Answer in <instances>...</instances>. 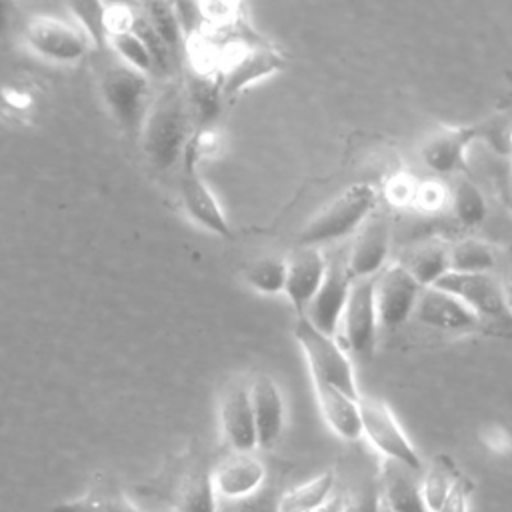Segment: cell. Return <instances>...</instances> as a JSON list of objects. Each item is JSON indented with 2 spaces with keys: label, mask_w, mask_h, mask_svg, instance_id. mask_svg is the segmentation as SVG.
Returning a JSON list of instances; mask_svg holds the SVG:
<instances>
[{
  "label": "cell",
  "mask_w": 512,
  "mask_h": 512,
  "mask_svg": "<svg viewBox=\"0 0 512 512\" xmlns=\"http://www.w3.org/2000/svg\"><path fill=\"white\" fill-rule=\"evenodd\" d=\"M194 122L180 84H168L150 104L144 114L140 132L144 154L158 170H170L182 162L184 148L194 132Z\"/></svg>",
  "instance_id": "cell-1"
},
{
  "label": "cell",
  "mask_w": 512,
  "mask_h": 512,
  "mask_svg": "<svg viewBox=\"0 0 512 512\" xmlns=\"http://www.w3.org/2000/svg\"><path fill=\"white\" fill-rule=\"evenodd\" d=\"M376 206V192L368 184H354L320 208L298 232L300 248H318L320 244L340 240L360 228Z\"/></svg>",
  "instance_id": "cell-2"
},
{
  "label": "cell",
  "mask_w": 512,
  "mask_h": 512,
  "mask_svg": "<svg viewBox=\"0 0 512 512\" xmlns=\"http://www.w3.org/2000/svg\"><path fill=\"white\" fill-rule=\"evenodd\" d=\"M434 288L456 296L488 330L498 334H512V308L506 298L504 286L490 272L462 274L446 272Z\"/></svg>",
  "instance_id": "cell-3"
},
{
  "label": "cell",
  "mask_w": 512,
  "mask_h": 512,
  "mask_svg": "<svg viewBox=\"0 0 512 512\" xmlns=\"http://www.w3.org/2000/svg\"><path fill=\"white\" fill-rule=\"evenodd\" d=\"M294 336L306 356L312 380L330 384L350 398L360 400L354 368L332 336L314 328L304 316L296 320Z\"/></svg>",
  "instance_id": "cell-4"
},
{
  "label": "cell",
  "mask_w": 512,
  "mask_h": 512,
  "mask_svg": "<svg viewBox=\"0 0 512 512\" xmlns=\"http://www.w3.org/2000/svg\"><path fill=\"white\" fill-rule=\"evenodd\" d=\"M360 424L362 436L370 440V444L390 462H396L414 472H422L424 464L414 444L398 424L392 408L380 398L360 396Z\"/></svg>",
  "instance_id": "cell-5"
},
{
  "label": "cell",
  "mask_w": 512,
  "mask_h": 512,
  "mask_svg": "<svg viewBox=\"0 0 512 512\" xmlns=\"http://www.w3.org/2000/svg\"><path fill=\"white\" fill-rule=\"evenodd\" d=\"M24 40L34 54L62 66L82 62L92 48L90 38L76 22L46 14H38L26 24Z\"/></svg>",
  "instance_id": "cell-6"
},
{
  "label": "cell",
  "mask_w": 512,
  "mask_h": 512,
  "mask_svg": "<svg viewBox=\"0 0 512 512\" xmlns=\"http://www.w3.org/2000/svg\"><path fill=\"white\" fill-rule=\"evenodd\" d=\"M100 92L112 118L126 132L140 130L144 114L148 110V78L146 74L126 66H110L100 80Z\"/></svg>",
  "instance_id": "cell-7"
},
{
  "label": "cell",
  "mask_w": 512,
  "mask_h": 512,
  "mask_svg": "<svg viewBox=\"0 0 512 512\" xmlns=\"http://www.w3.org/2000/svg\"><path fill=\"white\" fill-rule=\"evenodd\" d=\"M422 290L424 288L408 274L400 262L384 266L374 278L378 324L384 328H396L408 320L414 314Z\"/></svg>",
  "instance_id": "cell-8"
},
{
  "label": "cell",
  "mask_w": 512,
  "mask_h": 512,
  "mask_svg": "<svg viewBox=\"0 0 512 512\" xmlns=\"http://www.w3.org/2000/svg\"><path fill=\"white\" fill-rule=\"evenodd\" d=\"M374 278H352L348 300L340 318L342 336L356 354H370L376 344L378 314L374 300Z\"/></svg>",
  "instance_id": "cell-9"
},
{
  "label": "cell",
  "mask_w": 512,
  "mask_h": 512,
  "mask_svg": "<svg viewBox=\"0 0 512 512\" xmlns=\"http://www.w3.org/2000/svg\"><path fill=\"white\" fill-rule=\"evenodd\" d=\"M282 66V54L266 46L262 38L256 42H246L242 46V52L236 58H232L228 68L220 74L222 98H234L256 80L276 74Z\"/></svg>",
  "instance_id": "cell-10"
},
{
  "label": "cell",
  "mask_w": 512,
  "mask_h": 512,
  "mask_svg": "<svg viewBox=\"0 0 512 512\" xmlns=\"http://www.w3.org/2000/svg\"><path fill=\"white\" fill-rule=\"evenodd\" d=\"M352 276L346 262H328L326 276L306 306V320L320 332L334 336L340 326V318L348 300Z\"/></svg>",
  "instance_id": "cell-11"
},
{
  "label": "cell",
  "mask_w": 512,
  "mask_h": 512,
  "mask_svg": "<svg viewBox=\"0 0 512 512\" xmlns=\"http://www.w3.org/2000/svg\"><path fill=\"white\" fill-rule=\"evenodd\" d=\"M220 426L232 452L250 454L258 446L248 386L234 384L226 390L220 402Z\"/></svg>",
  "instance_id": "cell-12"
},
{
  "label": "cell",
  "mask_w": 512,
  "mask_h": 512,
  "mask_svg": "<svg viewBox=\"0 0 512 512\" xmlns=\"http://www.w3.org/2000/svg\"><path fill=\"white\" fill-rule=\"evenodd\" d=\"M180 196H182V204H184L186 214L196 224H200L202 228L210 230L216 236H222V238L232 236L230 224H228L216 196L212 194L208 184L202 180L198 168L182 166Z\"/></svg>",
  "instance_id": "cell-13"
},
{
  "label": "cell",
  "mask_w": 512,
  "mask_h": 512,
  "mask_svg": "<svg viewBox=\"0 0 512 512\" xmlns=\"http://www.w3.org/2000/svg\"><path fill=\"white\" fill-rule=\"evenodd\" d=\"M412 316L424 326L446 332H468L480 326L478 318L456 296L434 286L420 292Z\"/></svg>",
  "instance_id": "cell-14"
},
{
  "label": "cell",
  "mask_w": 512,
  "mask_h": 512,
  "mask_svg": "<svg viewBox=\"0 0 512 512\" xmlns=\"http://www.w3.org/2000/svg\"><path fill=\"white\" fill-rule=\"evenodd\" d=\"M390 252V224L384 216L372 214L360 228L346 260L352 278L376 276Z\"/></svg>",
  "instance_id": "cell-15"
},
{
  "label": "cell",
  "mask_w": 512,
  "mask_h": 512,
  "mask_svg": "<svg viewBox=\"0 0 512 512\" xmlns=\"http://www.w3.org/2000/svg\"><path fill=\"white\" fill-rule=\"evenodd\" d=\"M212 484L218 498L240 500L264 486L266 468L264 464L250 454L234 452L224 462H220L212 472Z\"/></svg>",
  "instance_id": "cell-16"
},
{
  "label": "cell",
  "mask_w": 512,
  "mask_h": 512,
  "mask_svg": "<svg viewBox=\"0 0 512 512\" xmlns=\"http://www.w3.org/2000/svg\"><path fill=\"white\" fill-rule=\"evenodd\" d=\"M250 388V402L260 448H272L284 428V398L278 384L268 374H258Z\"/></svg>",
  "instance_id": "cell-17"
},
{
  "label": "cell",
  "mask_w": 512,
  "mask_h": 512,
  "mask_svg": "<svg viewBox=\"0 0 512 512\" xmlns=\"http://www.w3.org/2000/svg\"><path fill=\"white\" fill-rule=\"evenodd\" d=\"M328 260L320 248H300L286 260L284 292L298 310H306L326 276Z\"/></svg>",
  "instance_id": "cell-18"
},
{
  "label": "cell",
  "mask_w": 512,
  "mask_h": 512,
  "mask_svg": "<svg viewBox=\"0 0 512 512\" xmlns=\"http://www.w3.org/2000/svg\"><path fill=\"white\" fill-rule=\"evenodd\" d=\"M480 134L478 126L472 128H440L426 138L420 150L422 162L436 174L456 172L464 164L468 144Z\"/></svg>",
  "instance_id": "cell-19"
},
{
  "label": "cell",
  "mask_w": 512,
  "mask_h": 512,
  "mask_svg": "<svg viewBox=\"0 0 512 512\" xmlns=\"http://www.w3.org/2000/svg\"><path fill=\"white\" fill-rule=\"evenodd\" d=\"M316 400L326 424L342 438V440H358L362 436L360 424V408L358 400L348 394L336 390L330 384L312 380Z\"/></svg>",
  "instance_id": "cell-20"
},
{
  "label": "cell",
  "mask_w": 512,
  "mask_h": 512,
  "mask_svg": "<svg viewBox=\"0 0 512 512\" xmlns=\"http://www.w3.org/2000/svg\"><path fill=\"white\" fill-rule=\"evenodd\" d=\"M420 472L386 460L380 494L392 512H430L420 490Z\"/></svg>",
  "instance_id": "cell-21"
},
{
  "label": "cell",
  "mask_w": 512,
  "mask_h": 512,
  "mask_svg": "<svg viewBox=\"0 0 512 512\" xmlns=\"http://www.w3.org/2000/svg\"><path fill=\"white\" fill-rule=\"evenodd\" d=\"M50 512H138L134 504L110 482H94L84 494L58 502Z\"/></svg>",
  "instance_id": "cell-22"
},
{
  "label": "cell",
  "mask_w": 512,
  "mask_h": 512,
  "mask_svg": "<svg viewBox=\"0 0 512 512\" xmlns=\"http://www.w3.org/2000/svg\"><path fill=\"white\" fill-rule=\"evenodd\" d=\"M400 264L408 270V274L422 288H430L446 272H450V266H448V246L442 244V242L422 244V246L410 250Z\"/></svg>",
  "instance_id": "cell-23"
},
{
  "label": "cell",
  "mask_w": 512,
  "mask_h": 512,
  "mask_svg": "<svg viewBox=\"0 0 512 512\" xmlns=\"http://www.w3.org/2000/svg\"><path fill=\"white\" fill-rule=\"evenodd\" d=\"M462 472L454 464V460L446 454H436L434 460L428 464V468L422 472L420 478V490L422 498L430 512H438L444 498L448 496L450 488L458 480Z\"/></svg>",
  "instance_id": "cell-24"
},
{
  "label": "cell",
  "mask_w": 512,
  "mask_h": 512,
  "mask_svg": "<svg viewBox=\"0 0 512 512\" xmlns=\"http://www.w3.org/2000/svg\"><path fill=\"white\" fill-rule=\"evenodd\" d=\"M334 494V474L322 472L320 476L282 492L280 512H316Z\"/></svg>",
  "instance_id": "cell-25"
},
{
  "label": "cell",
  "mask_w": 512,
  "mask_h": 512,
  "mask_svg": "<svg viewBox=\"0 0 512 512\" xmlns=\"http://www.w3.org/2000/svg\"><path fill=\"white\" fill-rule=\"evenodd\" d=\"M448 266L450 272L462 274L490 272L494 266V252L482 240L464 238L454 246H448Z\"/></svg>",
  "instance_id": "cell-26"
},
{
  "label": "cell",
  "mask_w": 512,
  "mask_h": 512,
  "mask_svg": "<svg viewBox=\"0 0 512 512\" xmlns=\"http://www.w3.org/2000/svg\"><path fill=\"white\" fill-rule=\"evenodd\" d=\"M178 512H218V494L210 472L190 476L176 496Z\"/></svg>",
  "instance_id": "cell-27"
},
{
  "label": "cell",
  "mask_w": 512,
  "mask_h": 512,
  "mask_svg": "<svg viewBox=\"0 0 512 512\" xmlns=\"http://www.w3.org/2000/svg\"><path fill=\"white\" fill-rule=\"evenodd\" d=\"M246 282L262 294L284 292L286 284V260L278 256H262L248 264L244 272Z\"/></svg>",
  "instance_id": "cell-28"
},
{
  "label": "cell",
  "mask_w": 512,
  "mask_h": 512,
  "mask_svg": "<svg viewBox=\"0 0 512 512\" xmlns=\"http://www.w3.org/2000/svg\"><path fill=\"white\" fill-rule=\"evenodd\" d=\"M452 210L456 220L466 228L478 226L486 218V200L474 182L458 180L452 192Z\"/></svg>",
  "instance_id": "cell-29"
},
{
  "label": "cell",
  "mask_w": 512,
  "mask_h": 512,
  "mask_svg": "<svg viewBox=\"0 0 512 512\" xmlns=\"http://www.w3.org/2000/svg\"><path fill=\"white\" fill-rule=\"evenodd\" d=\"M108 44L122 58V64L130 66V68H134V70H138L146 76L156 70L148 48L144 46V42L138 38V34L132 28L116 30V32L108 34Z\"/></svg>",
  "instance_id": "cell-30"
},
{
  "label": "cell",
  "mask_w": 512,
  "mask_h": 512,
  "mask_svg": "<svg viewBox=\"0 0 512 512\" xmlns=\"http://www.w3.org/2000/svg\"><path fill=\"white\" fill-rule=\"evenodd\" d=\"M144 16L148 18L150 26L160 36V40L168 46L172 56L178 54L184 36H182V28H180L174 4H168V2L144 4Z\"/></svg>",
  "instance_id": "cell-31"
},
{
  "label": "cell",
  "mask_w": 512,
  "mask_h": 512,
  "mask_svg": "<svg viewBox=\"0 0 512 512\" xmlns=\"http://www.w3.org/2000/svg\"><path fill=\"white\" fill-rule=\"evenodd\" d=\"M70 10L76 18V24L86 32L92 46H104L108 42L106 28V4L100 2H76L70 4Z\"/></svg>",
  "instance_id": "cell-32"
},
{
  "label": "cell",
  "mask_w": 512,
  "mask_h": 512,
  "mask_svg": "<svg viewBox=\"0 0 512 512\" xmlns=\"http://www.w3.org/2000/svg\"><path fill=\"white\" fill-rule=\"evenodd\" d=\"M280 496L282 494L262 486L246 498L230 500L228 512H280Z\"/></svg>",
  "instance_id": "cell-33"
},
{
  "label": "cell",
  "mask_w": 512,
  "mask_h": 512,
  "mask_svg": "<svg viewBox=\"0 0 512 512\" xmlns=\"http://www.w3.org/2000/svg\"><path fill=\"white\" fill-rule=\"evenodd\" d=\"M472 490H474V482L468 476L460 474L438 512H468V498Z\"/></svg>",
  "instance_id": "cell-34"
},
{
  "label": "cell",
  "mask_w": 512,
  "mask_h": 512,
  "mask_svg": "<svg viewBox=\"0 0 512 512\" xmlns=\"http://www.w3.org/2000/svg\"><path fill=\"white\" fill-rule=\"evenodd\" d=\"M2 94V100L8 108L16 110V112H26L32 104H34V98L30 92L26 90H20V88H14V86H4L0 90Z\"/></svg>",
  "instance_id": "cell-35"
},
{
  "label": "cell",
  "mask_w": 512,
  "mask_h": 512,
  "mask_svg": "<svg viewBox=\"0 0 512 512\" xmlns=\"http://www.w3.org/2000/svg\"><path fill=\"white\" fill-rule=\"evenodd\" d=\"M348 510V500L346 496L342 494H332V498L322 506L318 508L316 512H346Z\"/></svg>",
  "instance_id": "cell-36"
},
{
  "label": "cell",
  "mask_w": 512,
  "mask_h": 512,
  "mask_svg": "<svg viewBox=\"0 0 512 512\" xmlns=\"http://www.w3.org/2000/svg\"><path fill=\"white\" fill-rule=\"evenodd\" d=\"M4 24H6V6L0 4V30H4Z\"/></svg>",
  "instance_id": "cell-37"
},
{
  "label": "cell",
  "mask_w": 512,
  "mask_h": 512,
  "mask_svg": "<svg viewBox=\"0 0 512 512\" xmlns=\"http://www.w3.org/2000/svg\"><path fill=\"white\" fill-rule=\"evenodd\" d=\"M510 192H512V176H510Z\"/></svg>",
  "instance_id": "cell-38"
},
{
  "label": "cell",
  "mask_w": 512,
  "mask_h": 512,
  "mask_svg": "<svg viewBox=\"0 0 512 512\" xmlns=\"http://www.w3.org/2000/svg\"><path fill=\"white\" fill-rule=\"evenodd\" d=\"M348 504H350V502H348ZM346 512H348V510H346Z\"/></svg>",
  "instance_id": "cell-39"
}]
</instances>
